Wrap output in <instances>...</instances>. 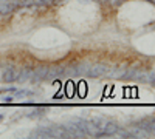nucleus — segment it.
Instances as JSON below:
<instances>
[{
	"instance_id": "11",
	"label": "nucleus",
	"mask_w": 155,
	"mask_h": 139,
	"mask_svg": "<svg viewBox=\"0 0 155 139\" xmlns=\"http://www.w3.org/2000/svg\"><path fill=\"white\" fill-rule=\"evenodd\" d=\"M42 115H45V110L44 108H39V110H36L34 113H30V118H39V116H42Z\"/></svg>"
},
{
	"instance_id": "12",
	"label": "nucleus",
	"mask_w": 155,
	"mask_h": 139,
	"mask_svg": "<svg viewBox=\"0 0 155 139\" xmlns=\"http://www.w3.org/2000/svg\"><path fill=\"white\" fill-rule=\"evenodd\" d=\"M12 91H16V87H6L3 90H0V93H12Z\"/></svg>"
},
{
	"instance_id": "13",
	"label": "nucleus",
	"mask_w": 155,
	"mask_h": 139,
	"mask_svg": "<svg viewBox=\"0 0 155 139\" xmlns=\"http://www.w3.org/2000/svg\"><path fill=\"white\" fill-rule=\"evenodd\" d=\"M12 100H14V97H11V96H5L3 97V102H6V104H11Z\"/></svg>"
},
{
	"instance_id": "5",
	"label": "nucleus",
	"mask_w": 155,
	"mask_h": 139,
	"mask_svg": "<svg viewBox=\"0 0 155 139\" xmlns=\"http://www.w3.org/2000/svg\"><path fill=\"white\" fill-rule=\"evenodd\" d=\"M31 137H54V131H53V127H37L33 133H31Z\"/></svg>"
},
{
	"instance_id": "17",
	"label": "nucleus",
	"mask_w": 155,
	"mask_h": 139,
	"mask_svg": "<svg viewBox=\"0 0 155 139\" xmlns=\"http://www.w3.org/2000/svg\"><path fill=\"white\" fill-rule=\"evenodd\" d=\"M98 2H104V0H98Z\"/></svg>"
},
{
	"instance_id": "16",
	"label": "nucleus",
	"mask_w": 155,
	"mask_h": 139,
	"mask_svg": "<svg viewBox=\"0 0 155 139\" xmlns=\"http://www.w3.org/2000/svg\"><path fill=\"white\" fill-rule=\"evenodd\" d=\"M0 68H2V62H0Z\"/></svg>"
},
{
	"instance_id": "1",
	"label": "nucleus",
	"mask_w": 155,
	"mask_h": 139,
	"mask_svg": "<svg viewBox=\"0 0 155 139\" xmlns=\"http://www.w3.org/2000/svg\"><path fill=\"white\" fill-rule=\"evenodd\" d=\"M17 8V0H0V16H9Z\"/></svg>"
},
{
	"instance_id": "6",
	"label": "nucleus",
	"mask_w": 155,
	"mask_h": 139,
	"mask_svg": "<svg viewBox=\"0 0 155 139\" xmlns=\"http://www.w3.org/2000/svg\"><path fill=\"white\" fill-rule=\"evenodd\" d=\"M48 77V68L47 67H39L37 70H33V76H31V79L33 82H41L44 79Z\"/></svg>"
},
{
	"instance_id": "15",
	"label": "nucleus",
	"mask_w": 155,
	"mask_h": 139,
	"mask_svg": "<svg viewBox=\"0 0 155 139\" xmlns=\"http://www.w3.org/2000/svg\"><path fill=\"white\" fill-rule=\"evenodd\" d=\"M149 2H153V3H155V0H149Z\"/></svg>"
},
{
	"instance_id": "8",
	"label": "nucleus",
	"mask_w": 155,
	"mask_h": 139,
	"mask_svg": "<svg viewBox=\"0 0 155 139\" xmlns=\"http://www.w3.org/2000/svg\"><path fill=\"white\" fill-rule=\"evenodd\" d=\"M65 74V68L64 67H53V68H48V77L47 79H58V77H61V76H64Z\"/></svg>"
},
{
	"instance_id": "4",
	"label": "nucleus",
	"mask_w": 155,
	"mask_h": 139,
	"mask_svg": "<svg viewBox=\"0 0 155 139\" xmlns=\"http://www.w3.org/2000/svg\"><path fill=\"white\" fill-rule=\"evenodd\" d=\"M16 77H17V70L14 68V65H6L2 74V82H6V84L16 82Z\"/></svg>"
},
{
	"instance_id": "2",
	"label": "nucleus",
	"mask_w": 155,
	"mask_h": 139,
	"mask_svg": "<svg viewBox=\"0 0 155 139\" xmlns=\"http://www.w3.org/2000/svg\"><path fill=\"white\" fill-rule=\"evenodd\" d=\"M146 76H147V73L143 71L141 68H130V70L124 71V77L126 79H132V81H143V82H146Z\"/></svg>"
},
{
	"instance_id": "14",
	"label": "nucleus",
	"mask_w": 155,
	"mask_h": 139,
	"mask_svg": "<svg viewBox=\"0 0 155 139\" xmlns=\"http://www.w3.org/2000/svg\"><path fill=\"white\" fill-rule=\"evenodd\" d=\"M0 121H3V115H0Z\"/></svg>"
},
{
	"instance_id": "7",
	"label": "nucleus",
	"mask_w": 155,
	"mask_h": 139,
	"mask_svg": "<svg viewBox=\"0 0 155 139\" xmlns=\"http://www.w3.org/2000/svg\"><path fill=\"white\" fill-rule=\"evenodd\" d=\"M31 76H33V68L31 67H23L19 73H17V77H16V82L19 84H23V82H27L31 79Z\"/></svg>"
},
{
	"instance_id": "9",
	"label": "nucleus",
	"mask_w": 155,
	"mask_h": 139,
	"mask_svg": "<svg viewBox=\"0 0 155 139\" xmlns=\"http://www.w3.org/2000/svg\"><path fill=\"white\" fill-rule=\"evenodd\" d=\"M36 6H48L51 3H54L56 0H33Z\"/></svg>"
},
{
	"instance_id": "10",
	"label": "nucleus",
	"mask_w": 155,
	"mask_h": 139,
	"mask_svg": "<svg viewBox=\"0 0 155 139\" xmlns=\"http://www.w3.org/2000/svg\"><path fill=\"white\" fill-rule=\"evenodd\" d=\"M30 94H31L30 90H16V97H14V99H22V97L30 96Z\"/></svg>"
},
{
	"instance_id": "3",
	"label": "nucleus",
	"mask_w": 155,
	"mask_h": 139,
	"mask_svg": "<svg viewBox=\"0 0 155 139\" xmlns=\"http://www.w3.org/2000/svg\"><path fill=\"white\" fill-rule=\"evenodd\" d=\"M107 73H109V67L106 64H102V62H98V64H92L88 76L90 77H98V76H104Z\"/></svg>"
}]
</instances>
